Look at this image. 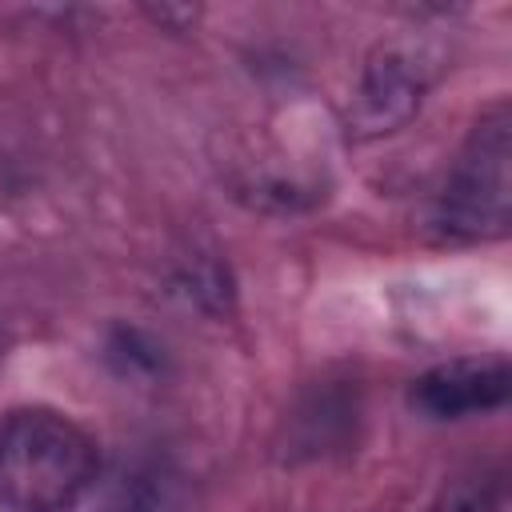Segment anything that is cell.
Segmentation results:
<instances>
[{
    "label": "cell",
    "mask_w": 512,
    "mask_h": 512,
    "mask_svg": "<svg viewBox=\"0 0 512 512\" xmlns=\"http://www.w3.org/2000/svg\"><path fill=\"white\" fill-rule=\"evenodd\" d=\"M428 512H500V476L492 468H472L448 480Z\"/></svg>",
    "instance_id": "cell-5"
},
{
    "label": "cell",
    "mask_w": 512,
    "mask_h": 512,
    "mask_svg": "<svg viewBox=\"0 0 512 512\" xmlns=\"http://www.w3.org/2000/svg\"><path fill=\"white\" fill-rule=\"evenodd\" d=\"M512 120L504 104H492L472 124L444 192L436 200V232L444 240H492L508 228L512 212Z\"/></svg>",
    "instance_id": "cell-2"
},
{
    "label": "cell",
    "mask_w": 512,
    "mask_h": 512,
    "mask_svg": "<svg viewBox=\"0 0 512 512\" xmlns=\"http://www.w3.org/2000/svg\"><path fill=\"white\" fill-rule=\"evenodd\" d=\"M100 472L96 440L48 404L0 416V512H80Z\"/></svg>",
    "instance_id": "cell-1"
},
{
    "label": "cell",
    "mask_w": 512,
    "mask_h": 512,
    "mask_svg": "<svg viewBox=\"0 0 512 512\" xmlns=\"http://www.w3.org/2000/svg\"><path fill=\"white\" fill-rule=\"evenodd\" d=\"M428 88V68L416 60L412 48H380L356 88L352 120L360 132H392L420 108V96Z\"/></svg>",
    "instance_id": "cell-4"
},
{
    "label": "cell",
    "mask_w": 512,
    "mask_h": 512,
    "mask_svg": "<svg viewBox=\"0 0 512 512\" xmlns=\"http://www.w3.org/2000/svg\"><path fill=\"white\" fill-rule=\"evenodd\" d=\"M508 384L512 376L500 360H452L416 376L408 400L428 420H464L500 408L508 400Z\"/></svg>",
    "instance_id": "cell-3"
}]
</instances>
